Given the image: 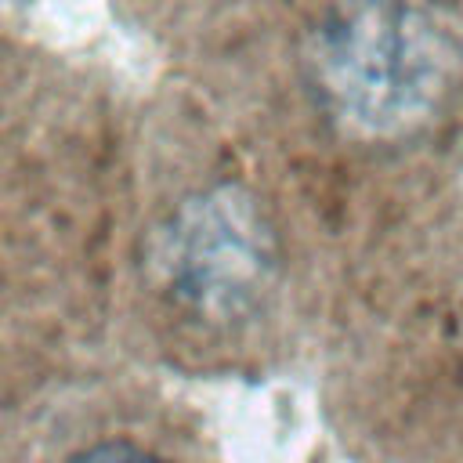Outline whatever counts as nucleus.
Segmentation results:
<instances>
[{
  "instance_id": "f257e3e1",
  "label": "nucleus",
  "mask_w": 463,
  "mask_h": 463,
  "mask_svg": "<svg viewBox=\"0 0 463 463\" xmlns=\"http://www.w3.org/2000/svg\"><path fill=\"white\" fill-rule=\"evenodd\" d=\"M452 47L420 0H344L307 47V76L344 127L398 137L423 127L445 98Z\"/></svg>"
},
{
  "instance_id": "7ed1b4c3",
  "label": "nucleus",
  "mask_w": 463,
  "mask_h": 463,
  "mask_svg": "<svg viewBox=\"0 0 463 463\" xmlns=\"http://www.w3.org/2000/svg\"><path fill=\"white\" fill-rule=\"evenodd\" d=\"M69 463H170L141 445H130V441H98L83 452H76Z\"/></svg>"
},
{
  "instance_id": "f03ea898",
  "label": "nucleus",
  "mask_w": 463,
  "mask_h": 463,
  "mask_svg": "<svg viewBox=\"0 0 463 463\" xmlns=\"http://www.w3.org/2000/svg\"><path fill=\"white\" fill-rule=\"evenodd\" d=\"M275 235L257 203L235 188H210L184 199L148 246L156 286L199 318H239L275 282Z\"/></svg>"
}]
</instances>
